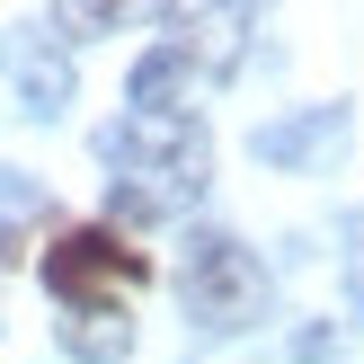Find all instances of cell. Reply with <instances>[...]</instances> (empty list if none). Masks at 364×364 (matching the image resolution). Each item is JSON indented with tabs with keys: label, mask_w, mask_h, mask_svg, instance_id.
I'll return each instance as SVG.
<instances>
[{
	"label": "cell",
	"mask_w": 364,
	"mask_h": 364,
	"mask_svg": "<svg viewBox=\"0 0 364 364\" xmlns=\"http://www.w3.org/2000/svg\"><path fill=\"white\" fill-rule=\"evenodd\" d=\"M53 338H63L71 364H124L134 355V311H124V302H71V311L53 320Z\"/></svg>",
	"instance_id": "obj_7"
},
{
	"label": "cell",
	"mask_w": 364,
	"mask_h": 364,
	"mask_svg": "<svg viewBox=\"0 0 364 364\" xmlns=\"http://www.w3.org/2000/svg\"><path fill=\"white\" fill-rule=\"evenodd\" d=\"M116 18H124L116 0H71V9H53L45 27H71V36H98V27H116Z\"/></svg>",
	"instance_id": "obj_8"
},
{
	"label": "cell",
	"mask_w": 364,
	"mask_h": 364,
	"mask_svg": "<svg viewBox=\"0 0 364 364\" xmlns=\"http://www.w3.org/2000/svg\"><path fill=\"white\" fill-rule=\"evenodd\" d=\"M338 347H347V338H338V329H302V338H294V355H302V364H329Z\"/></svg>",
	"instance_id": "obj_9"
},
{
	"label": "cell",
	"mask_w": 364,
	"mask_h": 364,
	"mask_svg": "<svg viewBox=\"0 0 364 364\" xmlns=\"http://www.w3.org/2000/svg\"><path fill=\"white\" fill-rule=\"evenodd\" d=\"M9 258H18V231H9V223H0V267H9Z\"/></svg>",
	"instance_id": "obj_11"
},
{
	"label": "cell",
	"mask_w": 364,
	"mask_h": 364,
	"mask_svg": "<svg viewBox=\"0 0 364 364\" xmlns=\"http://www.w3.org/2000/svg\"><path fill=\"white\" fill-rule=\"evenodd\" d=\"M98 160L116 169L107 178V205H116L124 223H169L213 178V142H205L196 116H134V107H124L98 134Z\"/></svg>",
	"instance_id": "obj_1"
},
{
	"label": "cell",
	"mask_w": 364,
	"mask_h": 364,
	"mask_svg": "<svg viewBox=\"0 0 364 364\" xmlns=\"http://www.w3.org/2000/svg\"><path fill=\"white\" fill-rule=\"evenodd\" d=\"M249 151H258L267 169L311 178V169H329V160L347 151V107H294V116L258 124V134H249Z\"/></svg>",
	"instance_id": "obj_5"
},
{
	"label": "cell",
	"mask_w": 364,
	"mask_h": 364,
	"mask_svg": "<svg viewBox=\"0 0 364 364\" xmlns=\"http://www.w3.org/2000/svg\"><path fill=\"white\" fill-rule=\"evenodd\" d=\"M196 71H205V63H196V45H187V36H160V45L134 63V89H124V107H134V116H187Z\"/></svg>",
	"instance_id": "obj_6"
},
{
	"label": "cell",
	"mask_w": 364,
	"mask_h": 364,
	"mask_svg": "<svg viewBox=\"0 0 364 364\" xmlns=\"http://www.w3.org/2000/svg\"><path fill=\"white\" fill-rule=\"evenodd\" d=\"M347 302L364 311V249H347Z\"/></svg>",
	"instance_id": "obj_10"
},
{
	"label": "cell",
	"mask_w": 364,
	"mask_h": 364,
	"mask_svg": "<svg viewBox=\"0 0 364 364\" xmlns=\"http://www.w3.org/2000/svg\"><path fill=\"white\" fill-rule=\"evenodd\" d=\"M134 284H151V258L116 223H80V231H53L45 240V294L63 311L71 302H124Z\"/></svg>",
	"instance_id": "obj_3"
},
{
	"label": "cell",
	"mask_w": 364,
	"mask_h": 364,
	"mask_svg": "<svg viewBox=\"0 0 364 364\" xmlns=\"http://www.w3.org/2000/svg\"><path fill=\"white\" fill-rule=\"evenodd\" d=\"M0 71L18 80L27 116H63L71 89H80V71H71V53H63L53 27H9V36H0Z\"/></svg>",
	"instance_id": "obj_4"
},
{
	"label": "cell",
	"mask_w": 364,
	"mask_h": 364,
	"mask_svg": "<svg viewBox=\"0 0 364 364\" xmlns=\"http://www.w3.org/2000/svg\"><path fill=\"white\" fill-rule=\"evenodd\" d=\"M178 294H187V320L213 338L249 329V320H267V267L258 249H240L231 231H196L187 258H178Z\"/></svg>",
	"instance_id": "obj_2"
}]
</instances>
